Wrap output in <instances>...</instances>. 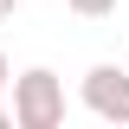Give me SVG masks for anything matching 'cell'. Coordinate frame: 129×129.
<instances>
[{
    "instance_id": "277c9868",
    "label": "cell",
    "mask_w": 129,
    "mask_h": 129,
    "mask_svg": "<svg viewBox=\"0 0 129 129\" xmlns=\"http://www.w3.org/2000/svg\"><path fill=\"white\" fill-rule=\"evenodd\" d=\"M0 13H13V0H0Z\"/></svg>"
},
{
    "instance_id": "6da1fadb",
    "label": "cell",
    "mask_w": 129,
    "mask_h": 129,
    "mask_svg": "<svg viewBox=\"0 0 129 129\" xmlns=\"http://www.w3.org/2000/svg\"><path fill=\"white\" fill-rule=\"evenodd\" d=\"M58 110H64V97H58V84H52V71H26V78H19L13 116H19L26 129H52V123H58Z\"/></svg>"
},
{
    "instance_id": "3957f363",
    "label": "cell",
    "mask_w": 129,
    "mask_h": 129,
    "mask_svg": "<svg viewBox=\"0 0 129 129\" xmlns=\"http://www.w3.org/2000/svg\"><path fill=\"white\" fill-rule=\"evenodd\" d=\"M71 7H84V13H103V7H110V0H71Z\"/></svg>"
},
{
    "instance_id": "5b68a950",
    "label": "cell",
    "mask_w": 129,
    "mask_h": 129,
    "mask_svg": "<svg viewBox=\"0 0 129 129\" xmlns=\"http://www.w3.org/2000/svg\"><path fill=\"white\" fill-rule=\"evenodd\" d=\"M0 71H7V58H0Z\"/></svg>"
},
{
    "instance_id": "7a4b0ae2",
    "label": "cell",
    "mask_w": 129,
    "mask_h": 129,
    "mask_svg": "<svg viewBox=\"0 0 129 129\" xmlns=\"http://www.w3.org/2000/svg\"><path fill=\"white\" fill-rule=\"evenodd\" d=\"M84 90H90V110L116 116V123L129 116V78H123V71H110V64H103V71H90V84H84Z\"/></svg>"
}]
</instances>
